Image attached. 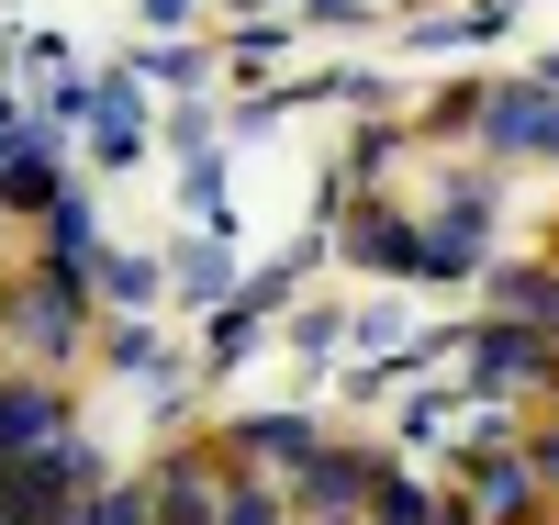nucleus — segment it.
Returning <instances> with one entry per match:
<instances>
[{
	"label": "nucleus",
	"instance_id": "nucleus-1",
	"mask_svg": "<svg viewBox=\"0 0 559 525\" xmlns=\"http://www.w3.org/2000/svg\"><path fill=\"white\" fill-rule=\"evenodd\" d=\"M548 369H559V347L526 336V324H481L471 336V380L481 392H526V380H548Z\"/></svg>",
	"mask_w": 559,
	"mask_h": 525
},
{
	"label": "nucleus",
	"instance_id": "nucleus-2",
	"mask_svg": "<svg viewBox=\"0 0 559 525\" xmlns=\"http://www.w3.org/2000/svg\"><path fill=\"white\" fill-rule=\"evenodd\" d=\"M481 134H492L503 157H559V102H548V90H492Z\"/></svg>",
	"mask_w": 559,
	"mask_h": 525
},
{
	"label": "nucleus",
	"instance_id": "nucleus-3",
	"mask_svg": "<svg viewBox=\"0 0 559 525\" xmlns=\"http://www.w3.org/2000/svg\"><path fill=\"white\" fill-rule=\"evenodd\" d=\"M537 492L548 481H537L526 458H492V469L471 458V503H459V514H471V525H537Z\"/></svg>",
	"mask_w": 559,
	"mask_h": 525
},
{
	"label": "nucleus",
	"instance_id": "nucleus-4",
	"mask_svg": "<svg viewBox=\"0 0 559 525\" xmlns=\"http://www.w3.org/2000/svg\"><path fill=\"white\" fill-rule=\"evenodd\" d=\"M45 448H68V403L57 392H0V458H45Z\"/></svg>",
	"mask_w": 559,
	"mask_h": 525
},
{
	"label": "nucleus",
	"instance_id": "nucleus-5",
	"mask_svg": "<svg viewBox=\"0 0 559 525\" xmlns=\"http://www.w3.org/2000/svg\"><path fill=\"white\" fill-rule=\"evenodd\" d=\"M347 258L381 269V279H414V269H426V224H403V213H358V224H347Z\"/></svg>",
	"mask_w": 559,
	"mask_h": 525
},
{
	"label": "nucleus",
	"instance_id": "nucleus-6",
	"mask_svg": "<svg viewBox=\"0 0 559 525\" xmlns=\"http://www.w3.org/2000/svg\"><path fill=\"white\" fill-rule=\"evenodd\" d=\"M381 492V458H358V448H324L313 469H302V514L324 525V514H347V503H369Z\"/></svg>",
	"mask_w": 559,
	"mask_h": 525
},
{
	"label": "nucleus",
	"instance_id": "nucleus-7",
	"mask_svg": "<svg viewBox=\"0 0 559 525\" xmlns=\"http://www.w3.org/2000/svg\"><path fill=\"white\" fill-rule=\"evenodd\" d=\"M492 302H503V324L559 347V269H492Z\"/></svg>",
	"mask_w": 559,
	"mask_h": 525
},
{
	"label": "nucleus",
	"instance_id": "nucleus-8",
	"mask_svg": "<svg viewBox=\"0 0 559 525\" xmlns=\"http://www.w3.org/2000/svg\"><path fill=\"white\" fill-rule=\"evenodd\" d=\"M23 324H34V347L57 358V347H68V324H79V302H68V279H45V291L23 302Z\"/></svg>",
	"mask_w": 559,
	"mask_h": 525
},
{
	"label": "nucleus",
	"instance_id": "nucleus-9",
	"mask_svg": "<svg viewBox=\"0 0 559 525\" xmlns=\"http://www.w3.org/2000/svg\"><path fill=\"white\" fill-rule=\"evenodd\" d=\"M369 525H448V514L414 492V481H392V469H381V492H369Z\"/></svg>",
	"mask_w": 559,
	"mask_h": 525
},
{
	"label": "nucleus",
	"instance_id": "nucleus-10",
	"mask_svg": "<svg viewBox=\"0 0 559 525\" xmlns=\"http://www.w3.org/2000/svg\"><path fill=\"white\" fill-rule=\"evenodd\" d=\"M213 525H280V481H236L213 503Z\"/></svg>",
	"mask_w": 559,
	"mask_h": 525
},
{
	"label": "nucleus",
	"instance_id": "nucleus-11",
	"mask_svg": "<svg viewBox=\"0 0 559 525\" xmlns=\"http://www.w3.org/2000/svg\"><path fill=\"white\" fill-rule=\"evenodd\" d=\"M324 525H369V514H324Z\"/></svg>",
	"mask_w": 559,
	"mask_h": 525
}]
</instances>
